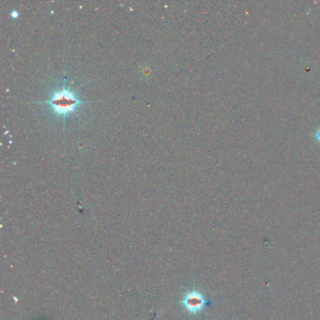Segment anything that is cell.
<instances>
[{
    "mask_svg": "<svg viewBox=\"0 0 320 320\" xmlns=\"http://www.w3.org/2000/svg\"><path fill=\"white\" fill-rule=\"evenodd\" d=\"M80 102L81 101H79L75 97L74 93L67 89L55 92L53 97L49 101H46V103L50 104V106L55 112L62 115H67L73 112Z\"/></svg>",
    "mask_w": 320,
    "mask_h": 320,
    "instance_id": "obj_1",
    "label": "cell"
},
{
    "mask_svg": "<svg viewBox=\"0 0 320 320\" xmlns=\"http://www.w3.org/2000/svg\"><path fill=\"white\" fill-rule=\"evenodd\" d=\"M182 303L186 311L191 314H197L205 308L207 302L201 293L192 290L184 296Z\"/></svg>",
    "mask_w": 320,
    "mask_h": 320,
    "instance_id": "obj_2",
    "label": "cell"
},
{
    "mask_svg": "<svg viewBox=\"0 0 320 320\" xmlns=\"http://www.w3.org/2000/svg\"><path fill=\"white\" fill-rule=\"evenodd\" d=\"M316 137L318 139V141L320 142V128L318 130V132H317V134H316Z\"/></svg>",
    "mask_w": 320,
    "mask_h": 320,
    "instance_id": "obj_3",
    "label": "cell"
}]
</instances>
